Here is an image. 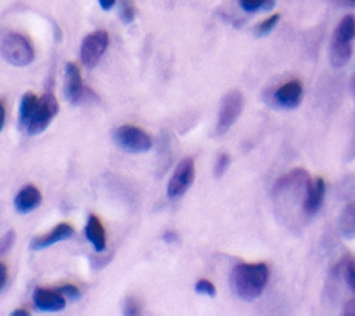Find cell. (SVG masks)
Masks as SVG:
<instances>
[{"mask_svg": "<svg viewBox=\"0 0 355 316\" xmlns=\"http://www.w3.org/2000/svg\"><path fill=\"white\" fill-rule=\"evenodd\" d=\"M15 241H16V232L15 230H9L8 233H5L2 240H0V254L6 255L12 250V247L15 246Z\"/></svg>", "mask_w": 355, "mask_h": 316, "instance_id": "cell-25", "label": "cell"}, {"mask_svg": "<svg viewBox=\"0 0 355 316\" xmlns=\"http://www.w3.org/2000/svg\"><path fill=\"white\" fill-rule=\"evenodd\" d=\"M60 104L57 99L52 93H46L39 99V104L31 118V122L27 128L31 136L42 133L53 121V118L59 114Z\"/></svg>", "mask_w": 355, "mask_h": 316, "instance_id": "cell-6", "label": "cell"}, {"mask_svg": "<svg viewBox=\"0 0 355 316\" xmlns=\"http://www.w3.org/2000/svg\"><path fill=\"white\" fill-rule=\"evenodd\" d=\"M124 309H125V313H126V315H139V313L142 312L140 304H139L137 299L133 298V297H128V298L125 299Z\"/></svg>", "mask_w": 355, "mask_h": 316, "instance_id": "cell-27", "label": "cell"}, {"mask_svg": "<svg viewBox=\"0 0 355 316\" xmlns=\"http://www.w3.org/2000/svg\"><path fill=\"white\" fill-rule=\"evenodd\" d=\"M325 195H326V184L323 181V178H315L312 181L308 182V186L305 189V197H304V213L308 217L315 215L325 200Z\"/></svg>", "mask_w": 355, "mask_h": 316, "instance_id": "cell-9", "label": "cell"}, {"mask_svg": "<svg viewBox=\"0 0 355 316\" xmlns=\"http://www.w3.org/2000/svg\"><path fill=\"white\" fill-rule=\"evenodd\" d=\"M0 52H2L3 59L15 67H27L35 59L31 42L17 32H9L2 38Z\"/></svg>", "mask_w": 355, "mask_h": 316, "instance_id": "cell-2", "label": "cell"}, {"mask_svg": "<svg viewBox=\"0 0 355 316\" xmlns=\"http://www.w3.org/2000/svg\"><path fill=\"white\" fill-rule=\"evenodd\" d=\"M343 275H344L347 284L355 291V257L348 258V261L344 265Z\"/></svg>", "mask_w": 355, "mask_h": 316, "instance_id": "cell-23", "label": "cell"}, {"mask_svg": "<svg viewBox=\"0 0 355 316\" xmlns=\"http://www.w3.org/2000/svg\"><path fill=\"white\" fill-rule=\"evenodd\" d=\"M115 2L117 0H99V3H100V6H102V9L103 10H110L114 5H115Z\"/></svg>", "mask_w": 355, "mask_h": 316, "instance_id": "cell-31", "label": "cell"}, {"mask_svg": "<svg viewBox=\"0 0 355 316\" xmlns=\"http://www.w3.org/2000/svg\"><path fill=\"white\" fill-rule=\"evenodd\" d=\"M115 144L128 152H146L151 148V137L140 128L133 125H122L113 133Z\"/></svg>", "mask_w": 355, "mask_h": 316, "instance_id": "cell-4", "label": "cell"}, {"mask_svg": "<svg viewBox=\"0 0 355 316\" xmlns=\"http://www.w3.org/2000/svg\"><path fill=\"white\" fill-rule=\"evenodd\" d=\"M85 236L92 243L96 253L100 254L106 250V232L103 224L95 214H90L88 218L85 226Z\"/></svg>", "mask_w": 355, "mask_h": 316, "instance_id": "cell-14", "label": "cell"}, {"mask_svg": "<svg viewBox=\"0 0 355 316\" xmlns=\"http://www.w3.org/2000/svg\"><path fill=\"white\" fill-rule=\"evenodd\" d=\"M244 106V97L240 90L233 89L228 92L224 99L221 100L217 126H215V136H222L228 133V130L236 124L238 118L240 117Z\"/></svg>", "mask_w": 355, "mask_h": 316, "instance_id": "cell-3", "label": "cell"}, {"mask_svg": "<svg viewBox=\"0 0 355 316\" xmlns=\"http://www.w3.org/2000/svg\"><path fill=\"white\" fill-rule=\"evenodd\" d=\"M64 95L67 100L73 104H81L88 95V89L84 86V82H82L81 70L74 63H68L66 66Z\"/></svg>", "mask_w": 355, "mask_h": 316, "instance_id": "cell-8", "label": "cell"}, {"mask_svg": "<svg viewBox=\"0 0 355 316\" xmlns=\"http://www.w3.org/2000/svg\"><path fill=\"white\" fill-rule=\"evenodd\" d=\"M119 17L125 24H131L136 17L133 0H119Z\"/></svg>", "mask_w": 355, "mask_h": 316, "instance_id": "cell-20", "label": "cell"}, {"mask_svg": "<svg viewBox=\"0 0 355 316\" xmlns=\"http://www.w3.org/2000/svg\"><path fill=\"white\" fill-rule=\"evenodd\" d=\"M34 304L39 310L57 312V310L64 309L66 298L60 291L38 288L34 293Z\"/></svg>", "mask_w": 355, "mask_h": 316, "instance_id": "cell-12", "label": "cell"}, {"mask_svg": "<svg viewBox=\"0 0 355 316\" xmlns=\"http://www.w3.org/2000/svg\"><path fill=\"white\" fill-rule=\"evenodd\" d=\"M268 280L269 268L265 264H239L231 273L232 290L244 301H254L261 297Z\"/></svg>", "mask_w": 355, "mask_h": 316, "instance_id": "cell-1", "label": "cell"}, {"mask_svg": "<svg viewBox=\"0 0 355 316\" xmlns=\"http://www.w3.org/2000/svg\"><path fill=\"white\" fill-rule=\"evenodd\" d=\"M344 315L347 316H355V299H351L344 306Z\"/></svg>", "mask_w": 355, "mask_h": 316, "instance_id": "cell-30", "label": "cell"}, {"mask_svg": "<svg viewBox=\"0 0 355 316\" xmlns=\"http://www.w3.org/2000/svg\"><path fill=\"white\" fill-rule=\"evenodd\" d=\"M354 37H355V17L352 14H348L340 21L338 27L336 28L333 39L344 43H351Z\"/></svg>", "mask_w": 355, "mask_h": 316, "instance_id": "cell-18", "label": "cell"}, {"mask_svg": "<svg viewBox=\"0 0 355 316\" xmlns=\"http://www.w3.org/2000/svg\"><path fill=\"white\" fill-rule=\"evenodd\" d=\"M74 235V228L70 224H60L56 228H53L48 235L34 237L31 240V250L34 251H41L44 248H48L56 243H60L63 240H67L73 237Z\"/></svg>", "mask_w": 355, "mask_h": 316, "instance_id": "cell-11", "label": "cell"}, {"mask_svg": "<svg viewBox=\"0 0 355 316\" xmlns=\"http://www.w3.org/2000/svg\"><path fill=\"white\" fill-rule=\"evenodd\" d=\"M341 3L344 6H349V8H355V0H341Z\"/></svg>", "mask_w": 355, "mask_h": 316, "instance_id": "cell-34", "label": "cell"}, {"mask_svg": "<svg viewBox=\"0 0 355 316\" xmlns=\"http://www.w3.org/2000/svg\"><path fill=\"white\" fill-rule=\"evenodd\" d=\"M275 103L282 108H296L303 100V83L300 81H290L282 85L274 93Z\"/></svg>", "mask_w": 355, "mask_h": 316, "instance_id": "cell-10", "label": "cell"}, {"mask_svg": "<svg viewBox=\"0 0 355 316\" xmlns=\"http://www.w3.org/2000/svg\"><path fill=\"white\" fill-rule=\"evenodd\" d=\"M162 240H164L165 243H175V241L180 240V237H178V235H176L175 232L166 230V232L164 233V236H162Z\"/></svg>", "mask_w": 355, "mask_h": 316, "instance_id": "cell-29", "label": "cell"}, {"mask_svg": "<svg viewBox=\"0 0 355 316\" xmlns=\"http://www.w3.org/2000/svg\"><path fill=\"white\" fill-rule=\"evenodd\" d=\"M195 290L198 294H202V295H207V297H211L214 298L217 295V288L215 286L210 282V280H199L196 284H195Z\"/></svg>", "mask_w": 355, "mask_h": 316, "instance_id": "cell-24", "label": "cell"}, {"mask_svg": "<svg viewBox=\"0 0 355 316\" xmlns=\"http://www.w3.org/2000/svg\"><path fill=\"white\" fill-rule=\"evenodd\" d=\"M39 104V99L37 97V95H34L32 92H27L23 97H21V103H20V111H19V128L23 130L26 128H28L31 118L37 110Z\"/></svg>", "mask_w": 355, "mask_h": 316, "instance_id": "cell-15", "label": "cell"}, {"mask_svg": "<svg viewBox=\"0 0 355 316\" xmlns=\"http://www.w3.org/2000/svg\"><path fill=\"white\" fill-rule=\"evenodd\" d=\"M12 315H13V316H30L31 313H30V310H27V309H16V310L12 312Z\"/></svg>", "mask_w": 355, "mask_h": 316, "instance_id": "cell-33", "label": "cell"}, {"mask_svg": "<svg viewBox=\"0 0 355 316\" xmlns=\"http://www.w3.org/2000/svg\"><path fill=\"white\" fill-rule=\"evenodd\" d=\"M41 204H42V195L32 185H28L24 189H21L15 199L16 211L20 214H30L35 211Z\"/></svg>", "mask_w": 355, "mask_h": 316, "instance_id": "cell-13", "label": "cell"}, {"mask_svg": "<svg viewBox=\"0 0 355 316\" xmlns=\"http://www.w3.org/2000/svg\"><path fill=\"white\" fill-rule=\"evenodd\" d=\"M351 43H344V42H338L334 41L332 42V48H330V61L334 67H343L348 63V60L351 59Z\"/></svg>", "mask_w": 355, "mask_h": 316, "instance_id": "cell-17", "label": "cell"}, {"mask_svg": "<svg viewBox=\"0 0 355 316\" xmlns=\"http://www.w3.org/2000/svg\"><path fill=\"white\" fill-rule=\"evenodd\" d=\"M0 277H2V282H0V293H3L8 287V279H9V270L5 262L0 264Z\"/></svg>", "mask_w": 355, "mask_h": 316, "instance_id": "cell-28", "label": "cell"}, {"mask_svg": "<svg viewBox=\"0 0 355 316\" xmlns=\"http://www.w3.org/2000/svg\"><path fill=\"white\" fill-rule=\"evenodd\" d=\"M57 291H60L64 297H67L71 301H75V299L81 298V290L77 286H73V284H64V286L59 287Z\"/></svg>", "mask_w": 355, "mask_h": 316, "instance_id": "cell-26", "label": "cell"}, {"mask_svg": "<svg viewBox=\"0 0 355 316\" xmlns=\"http://www.w3.org/2000/svg\"><path fill=\"white\" fill-rule=\"evenodd\" d=\"M108 48V34L103 30L89 34L81 46V60L88 68H93Z\"/></svg>", "mask_w": 355, "mask_h": 316, "instance_id": "cell-7", "label": "cell"}, {"mask_svg": "<svg viewBox=\"0 0 355 316\" xmlns=\"http://www.w3.org/2000/svg\"><path fill=\"white\" fill-rule=\"evenodd\" d=\"M338 228L344 239H355V203L347 204L338 218Z\"/></svg>", "mask_w": 355, "mask_h": 316, "instance_id": "cell-16", "label": "cell"}, {"mask_svg": "<svg viewBox=\"0 0 355 316\" xmlns=\"http://www.w3.org/2000/svg\"><path fill=\"white\" fill-rule=\"evenodd\" d=\"M0 110H2V126H0V129H5V126H6V106H5V101H2V104H0Z\"/></svg>", "mask_w": 355, "mask_h": 316, "instance_id": "cell-32", "label": "cell"}, {"mask_svg": "<svg viewBox=\"0 0 355 316\" xmlns=\"http://www.w3.org/2000/svg\"><path fill=\"white\" fill-rule=\"evenodd\" d=\"M239 3L244 12L256 13L258 10H272L276 5V0H239Z\"/></svg>", "mask_w": 355, "mask_h": 316, "instance_id": "cell-19", "label": "cell"}, {"mask_svg": "<svg viewBox=\"0 0 355 316\" xmlns=\"http://www.w3.org/2000/svg\"><path fill=\"white\" fill-rule=\"evenodd\" d=\"M279 20H280V14H279V13L271 16L269 19L264 20V21L257 27L256 34H257L258 37H265V35H268V34L276 27V24L279 23Z\"/></svg>", "mask_w": 355, "mask_h": 316, "instance_id": "cell-22", "label": "cell"}, {"mask_svg": "<svg viewBox=\"0 0 355 316\" xmlns=\"http://www.w3.org/2000/svg\"><path fill=\"white\" fill-rule=\"evenodd\" d=\"M231 166V155L227 152H222L218 155L217 161H215V167H214V175L215 178H222L227 172V170Z\"/></svg>", "mask_w": 355, "mask_h": 316, "instance_id": "cell-21", "label": "cell"}, {"mask_svg": "<svg viewBox=\"0 0 355 316\" xmlns=\"http://www.w3.org/2000/svg\"><path fill=\"white\" fill-rule=\"evenodd\" d=\"M196 177L195 163L192 158L186 157L176 166L173 175L171 177L166 188V195L169 199H180L182 197L193 185Z\"/></svg>", "mask_w": 355, "mask_h": 316, "instance_id": "cell-5", "label": "cell"}]
</instances>
